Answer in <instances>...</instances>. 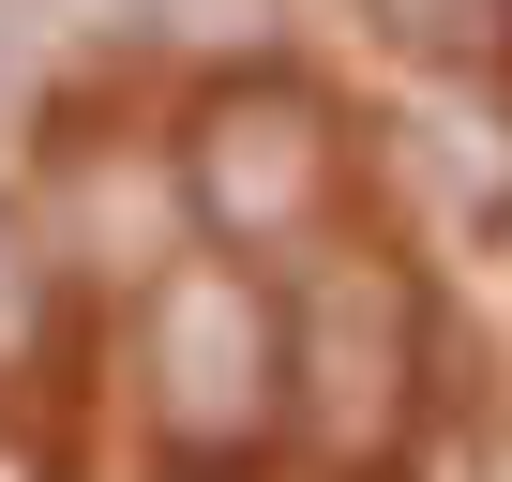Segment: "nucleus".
Segmentation results:
<instances>
[{"mask_svg": "<svg viewBox=\"0 0 512 482\" xmlns=\"http://www.w3.org/2000/svg\"><path fill=\"white\" fill-rule=\"evenodd\" d=\"M136 407L181 467H241L287 422V317L241 257H181L136 302Z\"/></svg>", "mask_w": 512, "mask_h": 482, "instance_id": "nucleus-1", "label": "nucleus"}, {"mask_svg": "<svg viewBox=\"0 0 512 482\" xmlns=\"http://www.w3.org/2000/svg\"><path fill=\"white\" fill-rule=\"evenodd\" d=\"M422 407V302L377 257H332L287 317V422L317 437V467H377Z\"/></svg>", "mask_w": 512, "mask_h": 482, "instance_id": "nucleus-2", "label": "nucleus"}, {"mask_svg": "<svg viewBox=\"0 0 512 482\" xmlns=\"http://www.w3.org/2000/svg\"><path fill=\"white\" fill-rule=\"evenodd\" d=\"M332 181H347V136L317 91L256 76V91H211L196 136H181V196L196 226H226L241 257H272V241H317L332 226Z\"/></svg>", "mask_w": 512, "mask_h": 482, "instance_id": "nucleus-3", "label": "nucleus"}, {"mask_svg": "<svg viewBox=\"0 0 512 482\" xmlns=\"http://www.w3.org/2000/svg\"><path fill=\"white\" fill-rule=\"evenodd\" d=\"M377 16H392V46H422V61H482L512 16H497V0H377Z\"/></svg>", "mask_w": 512, "mask_h": 482, "instance_id": "nucleus-4", "label": "nucleus"}, {"mask_svg": "<svg viewBox=\"0 0 512 482\" xmlns=\"http://www.w3.org/2000/svg\"><path fill=\"white\" fill-rule=\"evenodd\" d=\"M31 317H46V257H31L16 226H0V377L31 362Z\"/></svg>", "mask_w": 512, "mask_h": 482, "instance_id": "nucleus-5", "label": "nucleus"}, {"mask_svg": "<svg viewBox=\"0 0 512 482\" xmlns=\"http://www.w3.org/2000/svg\"><path fill=\"white\" fill-rule=\"evenodd\" d=\"M31 61V0H0V76H16Z\"/></svg>", "mask_w": 512, "mask_h": 482, "instance_id": "nucleus-6", "label": "nucleus"}]
</instances>
